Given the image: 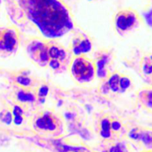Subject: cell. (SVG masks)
Instances as JSON below:
<instances>
[{
	"label": "cell",
	"mask_w": 152,
	"mask_h": 152,
	"mask_svg": "<svg viewBox=\"0 0 152 152\" xmlns=\"http://www.w3.org/2000/svg\"><path fill=\"white\" fill-rule=\"evenodd\" d=\"M17 82L23 87H28L31 85L32 80L26 75H19L17 77Z\"/></svg>",
	"instance_id": "15"
},
{
	"label": "cell",
	"mask_w": 152,
	"mask_h": 152,
	"mask_svg": "<svg viewBox=\"0 0 152 152\" xmlns=\"http://www.w3.org/2000/svg\"><path fill=\"white\" fill-rule=\"evenodd\" d=\"M46 46H47V44L42 40H34L28 45V53L30 55L31 57L34 58L35 61H37L40 54Z\"/></svg>",
	"instance_id": "9"
},
{
	"label": "cell",
	"mask_w": 152,
	"mask_h": 152,
	"mask_svg": "<svg viewBox=\"0 0 152 152\" xmlns=\"http://www.w3.org/2000/svg\"><path fill=\"white\" fill-rule=\"evenodd\" d=\"M72 51L75 55H81L91 50L92 45L89 39L82 36L77 37L72 42Z\"/></svg>",
	"instance_id": "6"
},
{
	"label": "cell",
	"mask_w": 152,
	"mask_h": 152,
	"mask_svg": "<svg viewBox=\"0 0 152 152\" xmlns=\"http://www.w3.org/2000/svg\"><path fill=\"white\" fill-rule=\"evenodd\" d=\"M23 111L22 108L18 105H16L13 110V115H14V122L15 125H21L23 121Z\"/></svg>",
	"instance_id": "14"
},
{
	"label": "cell",
	"mask_w": 152,
	"mask_h": 152,
	"mask_svg": "<svg viewBox=\"0 0 152 152\" xmlns=\"http://www.w3.org/2000/svg\"><path fill=\"white\" fill-rule=\"evenodd\" d=\"M75 152H78V151H75Z\"/></svg>",
	"instance_id": "25"
},
{
	"label": "cell",
	"mask_w": 152,
	"mask_h": 152,
	"mask_svg": "<svg viewBox=\"0 0 152 152\" xmlns=\"http://www.w3.org/2000/svg\"><path fill=\"white\" fill-rule=\"evenodd\" d=\"M95 71L96 68L93 63L85 57H77L72 63V75L79 83H87L91 81L95 75Z\"/></svg>",
	"instance_id": "2"
},
{
	"label": "cell",
	"mask_w": 152,
	"mask_h": 152,
	"mask_svg": "<svg viewBox=\"0 0 152 152\" xmlns=\"http://www.w3.org/2000/svg\"><path fill=\"white\" fill-rule=\"evenodd\" d=\"M12 120V116L10 112H5L4 115L2 116V121L5 122L6 124H10Z\"/></svg>",
	"instance_id": "21"
},
{
	"label": "cell",
	"mask_w": 152,
	"mask_h": 152,
	"mask_svg": "<svg viewBox=\"0 0 152 152\" xmlns=\"http://www.w3.org/2000/svg\"><path fill=\"white\" fill-rule=\"evenodd\" d=\"M28 18L49 39L59 38L73 28L69 10L61 0H19Z\"/></svg>",
	"instance_id": "1"
},
{
	"label": "cell",
	"mask_w": 152,
	"mask_h": 152,
	"mask_svg": "<svg viewBox=\"0 0 152 152\" xmlns=\"http://www.w3.org/2000/svg\"><path fill=\"white\" fill-rule=\"evenodd\" d=\"M137 17L134 11L131 10H122L116 16L115 24L119 31H128L131 30L137 23Z\"/></svg>",
	"instance_id": "4"
},
{
	"label": "cell",
	"mask_w": 152,
	"mask_h": 152,
	"mask_svg": "<svg viewBox=\"0 0 152 152\" xmlns=\"http://www.w3.org/2000/svg\"><path fill=\"white\" fill-rule=\"evenodd\" d=\"M142 68L146 75H152V56L145 58Z\"/></svg>",
	"instance_id": "16"
},
{
	"label": "cell",
	"mask_w": 152,
	"mask_h": 152,
	"mask_svg": "<svg viewBox=\"0 0 152 152\" xmlns=\"http://www.w3.org/2000/svg\"><path fill=\"white\" fill-rule=\"evenodd\" d=\"M133 140H141L143 144L149 148H152V131H141L138 129H133L129 134Z\"/></svg>",
	"instance_id": "7"
},
{
	"label": "cell",
	"mask_w": 152,
	"mask_h": 152,
	"mask_svg": "<svg viewBox=\"0 0 152 152\" xmlns=\"http://www.w3.org/2000/svg\"><path fill=\"white\" fill-rule=\"evenodd\" d=\"M48 93H49V88H48L47 86L43 85L39 88L37 92V96L40 102H44L45 98L46 97Z\"/></svg>",
	"instance_id": "17"
},
{
	"label": "cell",
	"mask_w": 152,
	"mask_h": 152,
	"mask_svg": "<svg viewBox=\"0 0 152 152\" xmlns=\"http://www.w3.org/2000/svg\"><path fill=\"white\" fill-rule=\"evenodd\" d=\"M49 65L52 69H58L61 66V61L56 59H50L49 61Z\"/></svg>",
	"instance_id": "20"
},
{
	"label": "cell",
	"mask_w": 152,
	"mask_h": 152,
	"mask_svg": "<svg viewBox=\"0 0 152 152\" xmlns=\"http://www.w3.org/2000/svg\"><path fill=\"white\" fill-rule=\"evenodd\" d=\"M146 22L150 26H152V9L144 14Z\"/></svg>",
	"instance_id": "23"
},
{
	"label": "cell",
	"mask_w": 152,
	"mask_h": 152,
	"mask_svg": "<svg viewBox=\"0 0 152 152\" xmlns=\"http://www.w3.org/2000/svg\"><path fill=\"white\" fill-rule=\"evenodd\" d=\"M144 100L146 104L150 107H152V90H149L144 94Z\"/></svg>",
	"instance_id": "19"
},
{
	"label": "cell",
	"mask_w": 152,
	"mask_h": 152,
	"mask_svg": "<svg viewBox=\"0 0 152 152\" xmlns=\"http://www.w3.org/2000/svg\"><path fill=\"white\" fill-rule=\"evenodd\" d=\"M119 80H120V77H119V74L117 73H114V74L111 75L110 76L109 80H108V84L114 93L119 91L120 87H119Z\"/></svg>",
	"instance_id": "13"
},
{
	"label": "cell",
	"mask_w": 152,
	"mask_h": 152,
	"mask_svg": "<svg viewBox=\"0 0 152 152\" xmlns=\"http://www.w3.org/2000/svg\"><path fill=\"white\" fill-rule=\"evenodd\" d=\"M111 122L108 119H104L100 123V134L105 139L110 138L111 136Z\"/></svg>",
	"instance_id": "12"
},
{
	"label": "cell",
	"mask_w": 152,
	"mask_h": 152,
	"mask_svg": "<svg viewBox=\"0 0 152 152\" xmlns=\"http://www.w3.org/2000/svg\"><path fill=\"white\" fill-rule=\"evenodd\" d=\"M122 128V125L118 121L114 120L113 122H111V129L113 131H118L121 129Z\"/></svg>",
	"instance_id": "22"
},
{
	"label": "cell",
	"mask_w": 152,
	"mask_h": 152,
	"mask_svg": "<svg viewBox=\"0 0 152 152\" xmlns=\"http://www.w3.org/2000/svg\"><path fill=\"white\" fill-rule=\"evenodd\" d=\"M110 152H125L124 148L121 144H117L116 145L113 146L110 150Z\"/></svg>",
	"instance_id": "24"
},
{
	"label": "cell",
	"mask_w": 152,
	"mask_h": 152,
	"mask_svg": "<svg viewBox=\"0 0 152 152\" xmlns=\"http://www.w3.org/2000/svg\"><path fill=\"white\" fill-rule=\"evenodd\" d=\"M18 46L17 33L13 28H5L0 31V52L12 53Z\"/></svg>",
	"instance_id": "3"
},
{
	"label": "cell",
	"mask_w": 152,
	"mask_h": 152,
	"mask_svg": "<svg viewBox=\"0 0 152 152\" xmlns=\"http://www.w3.org/2000/svg\"><path fill=\"white\" fill-rule=\"evenodd\" d=\"M131 85V81H130L129 78L128 77H121L120 80H119V87H120V90L124 91V90H127L128 87Z\"/></svg>",
	"instance_id": "18"
},
{
	"label": "cell",
	"mask_w": 152,
	"mask_h": 152,
	"mask_svg": "<svg viewBox=\"0 0 152 152\" xmlns=\"http://www.w3.org/2000/svg\"><path fill=\"white\" fill-rule=\"evenodd\" d=\"M17 98L22 103H33L35 102V96L31 91L26 90H20L17 92Z\"/></svg>",
	"instance_id": "11"
},
{
	"label": "cell",
	"mask_w": 152,
	"mask_h": 152,
	"mask_svg": "<svg viewBox=\"0 0 152 152\" xmlns=\"http://www.w3.org/2000/svg\"><path fill=\"white\" fill-rule=\"evenodd\" d=\"M35 126L40 131L52 132L58 128V122L52 113H44L36 119Z\"/></svg>",
	"instance_id": "5"
},
{
	"label": "cell",
	"mask_w": 152,
	"mask_h": 152,
	"mask_svg": "<svg viewBox=\"0 0 152 152\" xmlns=\"http://www.w3.org/2000/svg\"><path fill=\"white\" fill-rule=\"evenodd\" d=\"M49 55L50 59H56L63 62L66 58V53L63 48L56 45H49Z\"/></svg>",
	"instance_id": "10"
},
{
	"label": "cell",
	"mask_w": 152,
	"mask_h": 152,
	"mask_svg": "<svg viewBox=\"0 0 152 152\" xmlns=\"http://www.w3.org/2000/svg\"><path fill=\"white\" fill-rule=\"evenodd\" d=\"M110 62V55L107 54H102L96 61V73L99 78H104L107 76V66Z\"/></svg>",
	"instance_id": "8"
}]
</instances>
